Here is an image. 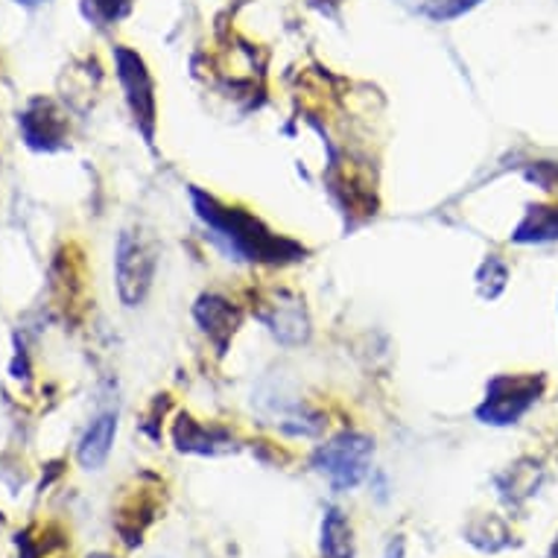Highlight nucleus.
Returning <instances> with one entry per match:
<instances>
[{
    "label": "nucleus",
    "instance_id": "nucleus-16",
    "mask_svg": "<svg viewBox=\"0 0 558 558\" xmlns=\"http://www.w3.org/2000/svg\"><path fill=\"white\" fill-rule=\"evenodd\" d=\"M384 558H403V541H392Z\"/></svg>",
    "mask_w": 558,
    "mask_h": 558
},
{
    "label": "nucleus",
    "instance_id": "nucleus-13",
    "mask_svg": "<svg viewBox=\"0 0 558 558\" xmlns=\"http://www.w3.org/2000/svg\"><path fill=\"white\" fill-rule=\"evenodd\" d=\"M129 7H132V0H85V12L97 24H111V21L123 19Z\"/></svg>",
    "mask_w": 558,
    "mask_h": 558
},
{
    "label": "nucleus",
    "instance_id": "nucleus-6",
    "mask_svg": "<svg viewBox=\"0 0 558 558\" xmlns=\"http://www.w3.org/2000/svg\"><path fill=\"white\" fill-rule=\"evenodd\" d=\"M193 316L199 322V328L205 330V337L211 339L220 351H226L229 339L234 337V330L240 328L238 307H234L229 299H222V295H202L199 302H196V307H193Z\"/></svg>",
    "mask_w": 558,
    "mask_h": 558
},
{
    "label": "nucleus",
    "instance_id": "nucleus-1",
    "mask_svg": "<svg viewBox=\"0 0 558 558\" xmlns=\"http://www.w3.org/2000/svg\"><path fill=\"white\" fill-rule=\"evenodd\" d=\"M193 208L205 222V229L211 231V238L220 243L229 255L238 260H264V264H281L302 255V248L290 240L278 238L266 229L264 222L255 220L252 214L229 208L214 196H205L202 191H193Z\"/></svg>",
    "mask_w": 558,
    "mask_h": 558
},
{
    "label": "nucleus",
    "instance_id": "nucleus-17",
    "mask_svg": "<svg viewBox=\"0 0 558 558\" xmlns=\"http://www.w3.org/2000/svg\"><path fill=\"white\" fill-rule=\"evenodd\" d=\"M19 3H24V7H38V3H45V0H19Z\"/></svg>",
    "mask_w": 558,
    "mask_h": 558
},
{
    "label": "nucleus",
    "instance_id": "nucleus-5",
    "mask_svg": "<svg viewBox=\"0 0 558 558\" xmlns=\"http://www.w3.org/2000/svg\"><path fill=\"white\" fill-rule=\"evenodd\" d=\"M114 64H118V80L126 92L132 118H135L144 141L153 144V137H156V85H153L147 64L129 47H114Z\"/></svg>",
    "mask_w": 558,
    "mask_h": 558
},
{
    "label": "nucleus",
    "instance_id": "nucleus-14",
    "mask_svg": "<svg viewBox=\"0 0 558 558\" xmlns=\"http://www.w3.org/2000/svg\"><path fill=\"white\" fill-rule=\"evenodd\" d=\"M480 0H436L427 15L436 21H450V19H459V15H465L468 10H474Z\"/></svg>",
    "mask_w": 558,
    "mask_h": 558
},
{
    "label": "nucleus",
    "instance_id": "nucleus-10",
    "mask_svg": "<svg viewBox=\"0 0 558 558\" xmlns=\"http://www.w3.org/2000/svg\"><path fill=\"white\" fill-rule=\"evenodd\" d=\"M173 439L184 453H211V457H217V453L234 450V441H231L229 433L217 430V427H202L199 422H193L187 415H182L179 424H175Z\"/></svg>",
    "mask_w": 558,
    "mask_h": 558
},
{
    "label": "nucleus",
    "instance_id": "nucleus-12",
    "mask_svg": "<svg viewBox=\"0 0 558 558\" xmlns=\"http://www.w3.org/2000/svg\"><path fill=\"white\" fill-rule=\"evenodd\" d=\"M514 243H547V240H558V208H532L523 222L514 229Z\"/></svg>",
    "mask_w": 558,
    "mask_h": 558
},
{
    "label": "nucleus",
    "instance_id": "nucleus-11",
    "mask_svg": "<svg viewBox=\"0 0 558 558\" xmlns=\"http://www.w3.org/2000/svg\"><path fill=\"white\" fill-rule=\"evenodd\" d=\"M322 556L354 558V530L339 509H328L322 521Z\"/></svg>",
    "mask_w": 558,
    "mask_h": 558
},
{
    "label": "nucleus",
    "instance_id": "nucleus-7",
    "mask_svg": "<svg viewBox=\"0 0 558 558\" xmlns=\"http://www.w3.org/2000/svg\"><path fill=\"white\" fill-rule=\"evenodd\" d=\"M64 118L47 100L29 102V109L21 114V132L33 149H56L64 141Z\"/></svg>",
    "mask_w": 558,
    "mask_h": 558
},
{
    "label": "nucleus",
    "instance_id": "nucleus-4",
    "mask_svg": "<svg viewBox=\"0 0 558 558\" xmlns=\"http://www.w3.org/2000/svg\"><path fill=\"white\" fill-rule=\"evenodd\" d=\"M544 392V377L535 375H504L488 384L485 401L476 407V418L483 424L506 427L521 418Z\"/></svg>",
    "mask_w": 558,
    "mask_h": 558
},
{
    "label": "nucleus",
    "instance_id": "nucleus-2",
    "mask_svg": "<svg viewBox=\"0 0 558 558\" xmlns=\"http://www.w3.org/2000/svg\"><path fill=\"white\" fill-rule=\"evenodd\" d=\"M156 246L137 231H123L114 248V284H118L120 302L126 307H137L144 302L156 278Z\"/></svg>",
    "mask_w": 558,
    "mask_h": 558
},
{
    "label": "nucleus",
    "instance_id": "nucleus-18",
    "mask_svg": "<svg viewBox=\"0 0 558 558\" xmlns=\"http://www.w3.org/2000/svg\"><path fill=\"white\" fill-rule=\"evenodd\" d=\"M88 558H114V556H106V553H94V556H88Z\"/></svg>",
    "mask_w": 558,
    "mask_h": 558
},
{
    "label": "nucleus",
    "instance_id": "nucleus-9",
    "mask_svg": "<svg viewBox=\"0 0 558 558\" xmlns=\"http://www.w3.org/2000/svg\"><path fill=\"white\" fill-rule=\"evenodd\" d=\"M114 436H118V412H100L88 430H85L80 448H76V459L85 471H97V468L106 465V459L111 453V445H114Z\"/></svg>",
    "mask_w": 558,
    "mask_h": 558
},
{
    "label": "nucleus",
    "instance_id": "nucleus-15",
    "mask_svg": "<svg viewBox=\"0 0 558 558\" xmlns=\"http://www.w3.org/2000/svg\"><path fill=\"white\" fill-rule=\"evenodd\" d=\"M19 549L21 558H38V549L29 544V535H19Z\"/></svg>",
    "mask_w": 558,
    "mask_h": 558
},
{
    "label": "nucleus",
    "instance_id": "nucleus-3",
    "mask_svg": "<svg viewBox=\"0 0 558 558\" xmlns=\"http://www.w3.org/2000/svg\"><path fill=\"white\" fill-rule=\"evenodd\" d=\"M375 445L363 433H342L313 453V468L330 480L337 492L357 488L368 474Z\"/></svg>",
    "mask_w": 558,
    "mask_h": 558
},
{
    "label": "nucleus",
    "instance_id": "nucleus-8",
    "mask_svg": "<svg viewBox=\"0 0 558 558\" xmlns=\"http://www.w3.org/2000/svg\"><path fill=\"white\" fill-rule=\"evenodd\" d=\"M266 307L260 311V319L266 328L272 330L275 337L284 342H302L307 337V316H304L302 302L290 293L272 295V302H264Z\"/></svg>",
    "mask_w": 558,
    "mask_h": 558
}]
</instances>
